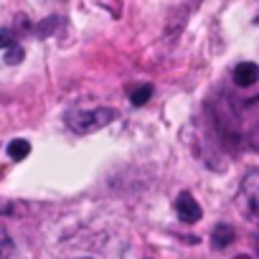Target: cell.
<instances>
[{
    "mask_svg": "<svg viewBox=\"0 0 259 259\" xmlns=\"http://www.w3.org/2000/svg\"><path fill=\"white\" fill-rule=\"evenodd\" d=\"M176 213L183 224H196L201 219V206L196 203V198L191 193H181L176 198Z\"/></svg>",
    "mask_w": 259,
    "mask_h": 259,
    "instance_id": "cell-3",
    "label": "cell"
},
{
    "mask_svg": "<svg viewBox=\"0 0 259 259\" xmlns=\"http://www.w3.org/2000/svg\"><path fill=\"white\" fill-rule=\"evenodd\" d=\"M150 94H153V87H148V84H145V87H138L133 94H130V99H133V104H135V107H140V104H145V102L150 99Z\"/></svg>",
    "mask_w": 259,
    "mask_h": 259,
    "instance_id": "cell-8",
    "label": "cell"
},
{
    "mask_svg": "<svg viewBox=\"0 0 259 259\" xmlns=\"http://www.w3.org/2000/svg\"><path fill=\"white\" fill-rule=\"evenodd\" d=\"M239 259H246V256H239Z\"/></svg>",
    "mask_w": 259,
    "mask_h": 259,
    "instance_id": "cell-12",
    "label": "cell"
},
{
    "mask_svg": "<svg viewBox=\"0 0 259 259\" xmlns=\"http://www.w3.org/2000/svg\"><path fill=\"white\" fill-rule=\"evenodd\" d=\"M241 206L249 216H259V170H251L241 183Z\"/></svg>",
    "mask_w": 259,
    "mask_h": 259,
    "instance_id": "cell-2",
    "label": "cell"
},
{
    "mask_svg": "<svg viewBox=\"0 0 259 259\" xmlns=\"http://www.w3.org/2000/svg\"><path fill=\"white\" fill-rule=\"evenodd\" d=\"M0 46H3V49H16V36H13L11 28L0 31Z\"/></svg>",
    "mask_w": 259,
    "mask_h": 259,
    "instance_id": "cell-9",
    "label": "cell"
},
{
    "mask_svg": "<svg viewBox=\"0 0 259 259\" xmlns=\"http://www.w3.org/2000/svg\"><path fill=\"white\" fill-rule=\"evenodd\" d=\"M234 81L239 87H251L254 81H259V66L251 64V61H244L234 69Z\"/></svg>",
    "mask_w": 259,
    "mask_h": 259,
    "instance_id": "cell-4",
    "label": "cell"
},
{
    "mask_svg": "<svg viewBox=\"0 0 259 259\" xmlns=\"http://www.w3.org/2000/svg\"><path fill=\"white\" fill-rule=\"evenodd\" d=\"M13 254V239L8 236V231L0 226V259H8Z\"/></svg>",
    "mask_w": 259,
    "mask_h": 259,
    "instance_id": "cell-7",
    "label": "cell"
},
{
    "mask_svg": "<svg viewBox=\"0 0 259 259\" xmlns=\"http://www.w3.org/2000/svg\"><path fill=\"white\" fill-rule=\"evenodd\" d=\"M21 56H23V51H21V49H18V46H16V49H13V51H11V54H8V61H11V64H16V61H18V59H21Z\"/></svg>",
    "mask_w": 259,
    "mask_h": 259,
    "instance_id": "cell-10",
    "label": "cell"
},
{
    "mask_svg": "<svg viewBox=\"0 0 259 259\" xmlns=\"http://www.w3.org/2000/svg\"><path fill=\"white\" fill-rule=\"evenodd\" d=\"M256 251H259V236H256Z\"/></svg>",
    "mask_w": 259,
    "mask_h": 259,
    "instance_id": "cell-11",
    "label": "cell"
},
{
    "mask_svg": "<svg viewBox=\"0 0 259 259\" xmlns=\"http://www.w3.org/2000/svg\"><path fill=\"white\" fill-rule=\"evenodd\" d=\"M28 153H31V145H28L26 140H13V143L8 145V155H11V160H23Z\"/></svg>",
    "mask_w": 259,
    "mask_h": 259,
    "instance_id": "cell-6",
    "label": "cell"
},
{
    "mask_svg": "<svg viewBox=\"0 0 259 259\" xmlns=\"http://www.w3.org/2000/svg\"><path fill=\"white\" fill-rule=\"evenodd\" d=\"M117 117L114 109L109 107H99V109H71L66 114V124L79 135H87V133H94V130L109 124L112 119Z\"/></svg>",
    "mask_w": 259,
    "mask_h": 259,
    "instance_id": "cell-1",
    "label": "cell"
},
{
    "mask_svg": "<svg viewBox=\"0 0 259 259\" xmlns=\"http://www.w3.org/2000/svg\"><path fill=\"white\" fill-rule=\"evenodd\" d=\"M81 259H89V256H81Z\"/></svg>",
    "mask_w": 259,
    "mask_h": 259,
    "instance_id": "cell-13",
    "label": "cell"
},
{
    "mask_svg": "<svg viewBox=\"0 0 259 259\" xmlns=\"http://www.w3.org/2000/svg\"><path fill=\"white\" fill-rule=\"evenodd\" d=\"M234 239H236V231H234V226H229V224H219L216 229H213V234H211V244H213V249H226L229 244H234Z\"/></svg>",
    "mask_w": 259,
    "mask_h": 259,
    "instance_id": "cell-5",
    "label": "cell"
}]
</instances>
